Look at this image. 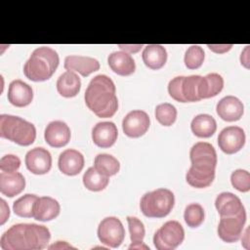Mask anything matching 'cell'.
Returning <instances> with one entry per match:
<instances>
[{"label": "cell", "mask_w": 250, "mask_h": 250, "mask_svg": "<svg viewBox=\"0 0 250 250\" xmlns=\"http://www.w3.org/2000/svg\"><path fill=\"white\" fill-rule=\"evenodd\" d=\"M0 136L20 146H29L36 138L34 125L19 116L0 115Z\"/></svg>", "instance_id": "5"}, {"label": "cell", "mask_w": 250, "mask_h": 250, "mask_svg": "<svg viewBox=\"0 0 250 250\" xmlns=\"http://www.w3.org/2000/svg\"><path fill=\"white\" fill-rule=\"evenodd\" d=\"M219 117L228 122L239 120L244 112L242 102L234 96H227L219 101L216 106Z\"/></svg>", "instance_id": "14"}, {"label": "cell", "mask_w": 250, "mask_h": 250, "mask_svg": "<svg viewBox=\"0 0 250 250\" xmlns=\"http://www.w3.org/2000/svg\"><path fill=\"white\" fill-rule=\"evenodd\" d=\"M94 167L101 174L106 177H110L119 171L120 164L114 156L107 153H100L95 157Z\"/></svg>", "instance_id": "27"}, {"label": "cell", "mask_w": 250, "mask_h": 250, "mask_svg": "<svg viewBox=\"0 0 250 250\" xmlns=\"http://www.w3.org/2000/svg\"><path fill=\"white\" fill-rule=\"evenodd\" d=\"M207 47L217 54H223L230 50L232 47V44H208Z\"/></svg>", "instance_id": "38"}, {"label": "cell", "mask_w": 250, "mask_h": 250, "mask_svg": "<svg viewBox=\"0 0 250 250\" xmlns=\"http://www.w3.org/2000/svg\"><path fill=\"white\" fill-rule=\"evenodd\" d=\"M26 168L35 175H43L52 167L51 153L44 147H34L25 155Z\"/></svg>", "instance_id": "12"}, {"label": "cell", "mask_w": 250, "mask_h": 250, "mask_svg": "<svg viewBox=\"0 0 250 250\" xmlns=\"http://www.w3.org/2000/svg\"><path fill=\"white\" fill-rule=\"evenodd\" d=\"M63 66L68 71H75L86 77L100 69V62L91 57L71 55L64 59Z\"/></svg>", "instance_id": "18"}, {"label": "cell", "mask_w": 250, "mask_h": 250, "mask_svg": "<svg viewBox=\"0 0 250 250\" xmlns=\"http://www.w3.org/2000/svg\"><path fill=\"white\" fill-rule=\"evenodd\" d=\"M190 128L192 133L199 138H209L214 135L217 129V123L213 116L209 114H198L196 115L191 123Z\"/></svg>", "instance_id": "26"}, {"label": "cell", "mask_w": 250, "mask_h": 250, "mask_svg": "<svg viewBox=\"0 0 250 250\" xmlns=\"http://www.w3.org/2000/svg\"><path fill=\"white\" fill-rule=\"evenodd\" d=\"M70 129L65 122L56 120L50 122L44 132L46 143L53 147H62L70 140Z\"/></svg>", "instance_id": "13"}, {"label": "cell", "mask_w": 250, "mask_h": 250, "mask_svg": "<svg viewBox=\"0 0 250 250\" xmlns=\"http://www.w3.org/2000/svg\"><path fill=\"white\" fill-rule=\"evenodd\" d=\"M118 131L116 125L111 121L97 123L92 129V140L100 147H109L117 140Z\"/></svg>", "instance_id": "15"}, {"label": "cell", "mask_w": 250, "mask_h": 250, "mask_svg": "<svg viewBox=\"0 0 250 250\" xmlns=\"http://www.w3.org/2000/svg\"><path fill=\"white\" fill-rule=\"evenodd\" d=\"M83 184L86 188L92 191H100L108 185V177L101 174L95 167H90L83 175Z\"/></svg>", "instance_id": "28"}, {"label": "cell", "mask_w": 250, "mask_h": 250, "mask_svg": "<svg viewBox=\"0 0 250 250\" xmlns=\"http://www.w3.org/2000/svg\"><path fill=\"white\" fill-rule=\"evenodd\" d=\"M115 92V85L108 76L104 74L96 75L91 79L85 91L86 105L98 117H111L118 108Z\"/></svg>", "instance_id": "3"}, {"label": "cell", "mask_w": 250, "mask_h": 250, "mask_svg": "<svg viewBox=\"0 0 250 250\" xmlns=\"http://www.w3.org/2000/svg\"><path fill=\"white\" fill-rule=\"evenodd\" d=\"M215 207L221 217L237 215L245 210L241 200L229 191L222 192L216 197Z\"/></svg>", "instance_id": "22"}, {"label": "cell", "mask_w": 250, "mask_h": 250, "mask_svg": "<svg viewBox=\"0 0 250 250\" xmlns=\"http://www.w3.org/2000/svg\"><path fill=\"white\" fill-rule=\"evenodd\" d=\"M25 188V180L19 172L0 173V191L2 194L13 197L20 194Z\"/></svg>", "instance_id": "20"}, {"label": "cell", "mask_w": 250, "mask_h": 250, "mask_svg": "<svg viewBox=\"0 0 250 250\" xmlns=\"http://www.w3.org/2000/svg\"><path fill=\"white\" fill-rule=\"evenodd\" d=\"M60 62L58 53L46 46L35 49L23 65V73L31 81H45L52 77Z\"/></svg>", "instance_id": "4"}, {"label": "cell", "mask_w": 250, "mask_h": 250, "mask_svg": "<svg viewBox=\"0 0 250 250\" xmlns=\"http://www.w3.org/2000/svg\"><path fill=\"white\" fill-rule=\"evenodd\" d=\"M245 139V133L242 128L238 126H229L220 132L218 145L225 153L233 154L243 147Z\"/></svg>", "instance_id": "10"}, {"label": "cell", "mask_w": 250, "mask_h": 250, "mask_svg": "<svg viewBox=\"0 0 250 250\" xmlns=\"http://www.w3.org/2000/svg\"><path fill=\"white\" fill-rule=\"evenodd\" d=\"M230 182L232 187L242 192L249 191L250 189V174L243 169H237L230 175Z\"/></svg>", "instance_id": "34"}, {"label": "cell", "mask_w": 250, "mask_h": 250, "mask_svg": "<svg viewBox=\"0 0 250 250\" xmlns=\"http://www.w3.org/2000/svg\"><path fill=\"white\" fill-rule=\"evenodd\" d=\"M38 196L35 194L26 193L18 198L13 204L14 213L19 217L31 218L33 217V207Z\"/></svg>", "instance_id": "29"}, {"label": "cell", "mask_w": 250, "mask_h": 250, "mask_svg": "<svg viewBox=\"0 0 250 250\" xmlns=\"http://www.w3.org/2000/svg\"><path fill=\"white\" fill-rule=\"evenodd\" d=\"M155 118L163 126H171L177 118L176 107L168 103L160 104L155 107Z\"/></svg>", "instance_id": "32"}, {"label": "cell", "mask_w": 250, "mask_h": 250, "mask_svg": "<svg viewBox=\"0 0 250 250\" xmlns=\"http://www.w3.org/2000/svg\"><path fill=\"white\" fill-rule=\"evenodd\" d=\"M98 237L100 241L111 248H117L123 242L125 229L116 217H106L99 224Z\"/></svg>", "instance_id": "8"}, {"label": "cell", "mask_w": 250, "mask_h": 250, "mask_svg": "<svg viewBox=\"0 0 250 250\" xmlns=\"http://www.w3.org/2000/svg\"><path fill=\"white\" fill-rule=\"evenodd\" d=\"M246 223L245 210L237 215L223 216L220 219L218 226V234L220 238L225 242L237 241L243 231L244 225Z\"/></svg>", "instance_id": "9"}, {"label": "cell", "mask_w": 250, "mask_h": 250, "mask_svg": "<svg viewBox=\"0 0 250 250\" xmlns=\"http://www.w3.org/2000/svg\"><path fill=\"white\" fill-rule=\"evenodd\" d=\"M191 166L186 174L188 184L193 188L209 187L215 178L217 153L214 146L206 142L194 144L189 151Z\"/></svg>", "instance_id": "2"}, {"label": "cell", "mask_w": 250, "mask_h": 250, "mask_svg": "<svg viewBox=\"0 0 250 250\" xmlns=\"http://www.w3.org/2000/svg\"><path fill=\"white\" fill-rule=\"evenodd\" d=\"M150 120L147 113L141 109L132 110L126 114L122 121V130L130 138H139L146 133Z\"/></svg>", "instance_id": "11"}, {"label": "cell", "mask_w": 250, "mask_h": 250, "mask_svg": "<svg viewBox=\"0 0 250 250\" xmlns=\"http://www.w3.org/2000/svg\"><path fill=\"white\" fill-rule=\"evenodd\" d=\"M81 88V80L79 76L73 72L66 70L57 81V90L59 94L64 98L75 97Z\"/></svg>", "instance_id": "24"}, {"label": "cell", "mask_w": 250, "mask_h": 250, "mask_svg": "<svg viewBox=\"0 0 250 250\" xmlns=\"http://www.w3.org/2000/svg\"><path fill=\"white\" fill-rule=\"evenodd\" d=\"M58 165L62 173L67 176H75L84 167V156L80 151L68 148L60 154Z\"/></svg>", "instance_id": "16"}, {"label": "cell", "mask_w": 250, "mask_h": 250, "mask_svg": "<svg viewBox=\"0 0 250 250\" xmlns=\"http://www.w3.org/2000/svg\"><path fill=\"white\" fill-rule=\"evenodd\" d=\"M61 206L58 200L50 196H41L34 203L33 218L41 222L51 221L59 216Z\"/></svg>", "instance_id": "19"}, {"label": "cell", "mask_w": 250, "mask_h": 250, "mask_svg": "<svg viewBox=\"0 0 250 250\" xmlns=\"http://www.w3.org/2000/svg\"><path fill=\"white\" fill-rule=\"evenodd\" d=\"M21 166V159L14 154L4 155L0 160L2 172H16Z\"/></svg>", "instance_id": "36"}, {"label": "cell", "mask_w": 250, "mask_h": 250, "mask_svg": "<svg viewBox=\"0 0 250 250\" xmlns=\"http://www.w3.org/2000/svg\"><path fill=\"white\" fill-rule=\"evenodd\" d=\"M129 249H149V247L144 244L143 241H138L132 242V244L129 246Z\"/></svg>", "instance_id": "43"}, {"label": "cell", "mask_w": 250, "mask_h": 250, "mask_svg": "<svg viewBox=\"0 0 250 250\" xmlns=\"http://www.w3.org/2000/svg\"><path fill=\"white\" fill-rule=\"evenodd\" d=\"M202 81L203 76L190 75L183 76L181 84V92L184 103L198 102L202 97Z\"/></svg>", "instance_id": "23"}, {"label": "cell", "mask_w": 250, "mask_h": 250, "mask_svg": "<svg viewBox=\"0 0 250 250\" xmlns=\"http://www.w3.org/2000/svg\"><path fill=\"white\" fill-rule=\"evenodd\" d=\"M142 57L145 64L148 68L156 70L166 63L167 52L162 45L149 44L145 47Z\"/></svg>", "instance_id": "25"}, {"label": "cell", "mask_w": 250, "mask_h": 250, "mask_svg": "<svg viewBox=\"0 0 250 250\" xmlns=\"http://www.w3.org/2000/svg\"><path fill=\"white\" fill-rule=\"evenodd\" d=\"M107 63L113 72L121 76L131 75L136 69L134 59L124 51L111 53L107 58Z\"/></svg>", "instance_id": "21"}, {"label": "cell", "mask_w": 250, "mask_h": 250, "mask_svg": "<svg viewBox=\"0 0 250 250\" xmlns=\"http://www.w3.org/2000/svg\"><path fill=\"white\" fill-rule=\"evenodd\" d=\"M127 222H128L131 241L132 242L143 241L145 234H146V229H145V227H144V224L142 223V221H140L136 217L128 216Z\"/></svg>", "instance_id": "35"}, {"label": "cell", "mask_w": 250, "mask_h": 250, "mask_svg": "<svg viewBox=\"0 0 250 250\" xmlns=\"http://www.w3.org/2000/svg\"><path fill=\"white\" fill-rule=\"evenodd\" d=\"M50 238V230L45 226L16 224L2 234L0 247L3 250H40L47 246Z\"/></svg>", "instance_id": "1"}, {"label": "cell", "mask_w": 250, "mask_h": 250, "mask_svg": "<svg viewBox=\"0 0 250 250\" xmlns=\"http://www.w3.org/2000/svg\"><path fill=\"white\" fill-rule=\"evenodd\" d=\"M0 202H1V210H2L0 224L4 225V223L7 221V219L10 216V210H9V206L6 204L4 199H0Z\"/></svg>", "instance_id": "39"}, {"label": "cell", "mask_w": 250, "mask_h": 250, "mask_svg": "<svg viewBox=\"0 0 250 250\" xmlns=\"http://www.w3.org/2000/svg\"><path fill=\"white\" fill-rule=\"evenodd\" d=\"M48 248L49 249H75L74 247H72L71 245L67 244L64 241H57L56 244L50 245Z\"/></svg>", "instance_id": "42"}, {"label": "cell", "mask_w": 250, "mask_h": 250, "mask_svg": "<svg viewBox=\"0 0 250 250\" xmlns=\"http://www.w3.org/2000/svg\"><path fill=\"white\" fill-rule=\"evenodd\" d=\"M33 100L32 88L25 82L17 79L13 80L8 89V101L15 106L23 107Z\"/></svg>", "instance_id": "17"}, {"label": "cell", "mask_w": 250, "mask_h": 250, "mask_svg": "<svg viewBox=\"0 0 250 250\" xmlns=\"http://www.w3.org/2000/svg\"><path fill=\"white\" fill-rule=\"evenodd\" d=\"M224 87V79L218 73H209L203 77V99L217 96Z\"/></svg>", "instance_id": "30"}, {"label": "cell", "mask_w": 250, "mask_h": 250, "mask_svg": "<svg viewBox=\"0 0 250 250\" xmlns=\"http://www.w3.org/2000/svg\"><path fill=\"white\" fill-rule=\"evenodd\" d=\"M174 203V193L168 188H160L144 194L140 202V207L146 217L163 218L171 212Z\"/></svg>", "instance_id": "6"}, {"label": "cell", "mask_w": 250, "mask_h": 250, "mask_svg": "<svg viewBox=\"0 0 250 250\" xmlns=\"http://www.w3.org/2000/svg\"><path fill=\"white\" fill-rule=\"evenodd\" d=\"M204 51L198 45H191L185 54L184 62L188 68L196 69L200 67L204 61Z\"/></svg>", "instance_id": "33"}, {"label": "cell", "mask_w": 250, "mask_h": 250, "mask_svg": "<svg viewBox=\"0 0 250 250\" xmlns=\"http://www.w3.org/2000/svg\"><path fill=\"white\" fill-rule=\"evenodd\" d=\"M118 47L121 50H123L124 52L130 54V53H137L138 51H140L142 49L143 45H140V44H138V45H122V44H119Z\"/></svg>", "instance_id": "40"}, {"label": "cell", "mask_w": 250, "mask_h": 250, "mask_svg": "<svg viewBox=\"0 0 250 250\" xmlns=\"http://www.w3.org/2000/svg\"><path fill=\"white\" fill-rule=\"evenodd\" d=\"M204 209L198 203H191L185 209L184 219L187 225L190 228L199 227L204 221Z\"/></svg>", "instance_id": "31"}, {"label": "cell", "mask_w": 250, "mask_h": 250, "mask_svg": "<svg viewBox=\"0 0 250 250\" xmlns=\"http://www.w3.org/2000/svg\"><path fill=\"white\" fill-rule=\"evenodd\" d=\"M183 76H177L170 80L168 84V93L172 99H174L177 102L184 103L182 92H181V84H182Z\"/></svg>", "instance_id": "37"}, {"label": "cell", "mask_w": 250, "mask_h": 250, "mask_svg": "<svg viewBox=\"0 0 250 250\" xmlns=\"http://www.w3.org/2000/svg\"><path fill=\"white\" fill-rule=\"evenodd\" d=\"M249 46H246L244 51L241 53L240 56V62L241 64L244 65L246 68H249Z\"/></svg>", "instance_id": "41"}, {"label": "cell", "mask_w": 250, "mask_h": 250, "mask_svg": "<svg viewBox=\"0 0 250 250\" xmlns=\"http://www.w3.org/2000/svg\"><path fill=\"white\" fill-rule=\"evenodd\" d=\"M185 238V230L177 221H168L153 235V244L158 250H173Z\"/></svg>", "instance_id": "7"}]
</instances>
